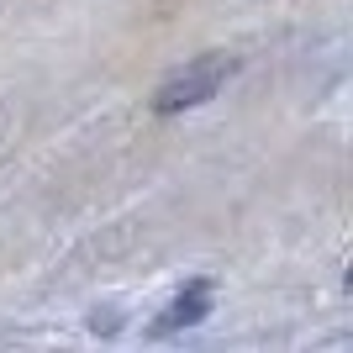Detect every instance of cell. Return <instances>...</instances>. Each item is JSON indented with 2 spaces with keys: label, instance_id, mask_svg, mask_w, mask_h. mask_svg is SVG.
Masks as SVG:
<instances>
[{
  "label": "cell",
  "instance_id": "6da1fadb",
  "mask_svg": "<svg viewBox=\"0 0 353 353\" xmlns=\"http://www.w3.org/2000/svg\"><path fill=\"white\" fill-rule=\"evenodd\" d=\"M237 69V59H227V53H206V59H195L190 69H179L169 85L153 95V111H163V117H174V111H190V105L211 101L221 85H227V74Z\"/></svg>",
  "mask_w": 353,
  "mask_h": 353
},
{
  "label": "cell",
  "instance_id": "7a4b0ae2",
  "mask_svg": "<svg viewBox=\"0 0 353 353\" xmlns=\"http://www.w3.org/2000/svg\"><path fill=\"white\" fill-rule=\"evenodd\" d=\"M201 316H206V290H190V295H179L174 306H169V316H163V332H169V327H179V322H201Z\"/></svg>",
  "mask_w": 353,
  "mask_h": 353
}]
</instances>
